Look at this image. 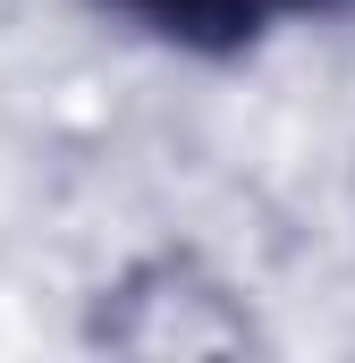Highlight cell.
Returning <instances> with one entry per match:
<instances>
[{"label":"cell","instance_id":"obj_2","mask_svg":"<svg viewBox=\"0 0 355 363\" xmlns=\"http://www.w3.org/2000/svg\"><path fill=\"white\" fill-rule=\"evenodd\" d=\"M322 9H339V0H322Z\"/></svg>","mask_w":355,"mask_h":363},{"label":"cell","instance_id":"obj_1","mask_svg":"<svg viewBox=\"0 0 355 363\" xmlns=\"http://www.w3.org/2000/svg\"><path fill=\"white\" fill-rule=\"evenodd\" d=\"M119 9H136L144 26H161L178 43H237L271 17V0H119Z\"/></svg>","mask_w":355,"mask_h":363}]
</instances>
